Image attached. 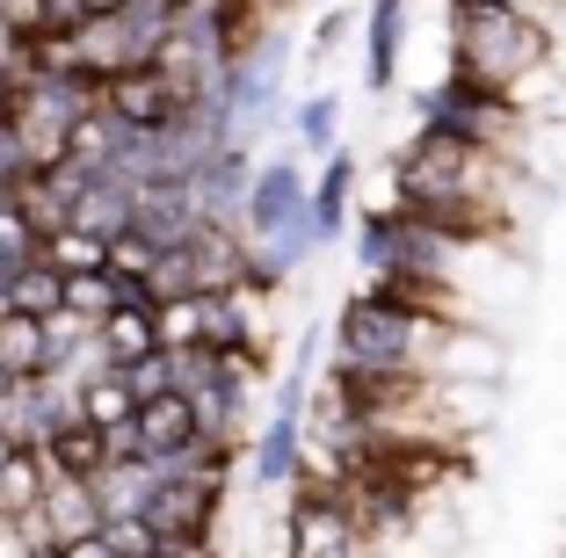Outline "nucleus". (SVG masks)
I'll list each match as a JSON object with an SVG mask.
<instances>
[{
	"label": "nucleus",
	"mask_w": 566,
	"mask_h": 558,
	"mask_svg": "<svg viewBox=\"0 0 566 558\" xmlns=\"http://www.w3.org/2000/svg\"><path fill=\"white\" fill-rule=\"evenodd\" d=\"M254 152L248 146H218L211 160L197 167V203H203V225H240L248 211V189H254Z\"/></svg>",
	"instance_id": "11"
},
{
	"label": "nucleus",
	"mask_w": 566,
	"mask_h": 558,
	"mask_svg": "<svg viewBox=\"0 0 566 558\" xmlns=\"http://www.w3.org/2000/svg\"><path fill=\"white\" fill-rule=\"evenodd\" d=\"M291 508H283V558H378V544L356 529V515L342 508V493L319 472L291 478Z\"/></svg>",
	"instance_id": "7"
},
{
	"label": "nucleus",
	"mask_w": 566,
	"mask_h": 558,
	"mask_svg": "<svg viewBox=\"0 0 566 558\" xmlns=\"http://www.w3.org/2000/svg\"><path fill=\"white\" fill-rule=\"evenodd\" d=\"M73 8H81V22H102V15H124L132 0H73Z\"/></svg>",
	"instance_id": "31"
},
{
	"label": "nucleus",
	"mask_w": 566,
	"mask_h": 558,
	"mask_svg": "<svg viewBox=\"0 0 566 558\" xmlns=\"http://www.w3.org/2000/svg\"><path fill=\"white\" fill-rule=\"evenodd\" d=\"M203 313H211V297H203V291L167 297L160 313H153V327H160V348H167V356H182V348H203Z\"/></svg>",
	"instance_id": "24"
},
{
	"label": "nucleus",
	"mask_w": 566,
	"mask_h": 558,
	"mask_svg": "<svg viewBox=\"0 0 566 558\" xmlns=\"http://www.w3.org/2000/svg\"><path fill=\"white\" fill-rule=\"evenodd\" d=\"M160 8H167V15H189V8H197V0H160Z\"/></svg>",
	"instance_id": "35"
},
{
	"label": "nucleus",
	"mask_w": 566,
	"mask_h": 558,
	"mask_svg": "<svg viewBox=\"0 0 566 558\" xmlns=\"http://www.w3.org/2000/svg\"><path fill=\"white\" fill-rule=\"evenodd\" d=\"M22 558H66V544H44V551H22Z\"/></svg>",
	"instance_id": "34"
},
{
	"label": "nucleus",
	"mask_w": 566,
	"mask_h": 558,
	"mask_svg": "<svg viewBox=\"0 0 566 558\" xmlns=\"http://www.w3.org/2000/svg\"><path fill=\"white\" fill-rule=\"evenodd\" d=\"M160 254H167V246L153 240V232H138V225L109 232V276H124V283H146L153 269H160Z\"/></svg>",
	"instance_id": "26"
},
{
	"label": "nucleus",
	"mask_w": 566,
	"mask_h": 558,
	"mask_svg": "<svg viewBox=\"0 0 566 558\" xmlns=\"http://www.w3.org/2000/svg\"><path fill=\"white\" fill-rule=\"evenodd\" d=\"M153 313H160V305H117V313L95 327V356L109 362V370H132V362L160 356V327H153Z\"/></svg>",
	"instance_id": "15"
},
{
	"label": "nucleus",
	"mask_w": 566,
	"mask_h": 558,
	"mask_svg": "<svg viewBox=\"0 0 566 558\" xmlns=\"http://www.w3.org/2000/svg\"><path fill=\"white\" fill-rule=\"evenodd\" d=\"M73 413H81L87 428H102V435H117V428L138 421V392L124 370H87L81 385H73Z\"/></svg>",
	"instance_id": "16"
},
{
	"label": "nucleus",
	"mask_w": 566,
	"mask_h": 558,
	"mask_svg": "<svg viewBox=\"0 0 566 558\" xmlns=\"http://www.w3.org/2000/svg\"><path fill=\"white\" fill-rule=\"evenodd\" d=\"M291 138L327 160V152L342 146V102H334V95H305L298 109H291Z\"/></svg>",
	"instance_id": "25"
},
{
	"label": "nucleus",
	"mask_w": 566,
	"mask_h": 558,
	"mask_svg": "<svg viewBox=\"0 0 566 558\" xmlns=\"http://www.w3.org/2000/svg\"><path fill=\"white\" fill-rule=\"evenodd\" d=\"M0 370L8 378H51V327L30 313H0Z\"/></svg>",
	"instance_id": "18"
},
{
	"label": "nucleus",
	"mask_w": 566,
	"mask_h": 558,
	"mask_svg": "<svg viewBox=\"0 0 566 558\" xmlns=\"http://www.w3.org/2000/svg\"><path fill=\"white\" fill-rule=\"evenodd\" d=\"M443 44H450V73L494 95H531L545 81V66L559 59V36L545 15L523 8H494V0H443Z\"/></svg>",
	"instance_id": "2"
},
{
	"label": "nucleus",
	"mask_w": 566,
	"mask_h": 558,
	"mask_svg": "<svg viewBox=\"0 0 566 558\" xmlns=\"http://www.w3.org/2000/svg\"><path fill=\"white\" fill-rule=\"evenodd\" d=\"M349 30H356V22H349V8H327V15H319V30H313V51H334Z\"/></svg>",
	"instance_id": "29"
},
{
	"label": "nucleus",
	"mask_w": 566,
	"mask_h": 558,
	"mask_svg": "<svg viewBox=\"0 0 566 558\" xmlns=\"http://www.w3.org/2000/svg\"><path fill=\"white\" fill-rule=\"evenodd\" d=\"M283 73H291V36H269L262 51H248V59H233V66H218L211 81V109H218V131H226V146H254V138L276 124L283 109Z\"/></svg>",
	"instance_id": "6"
},
{
	"label": "nucleus",
	"mask_w": 566,
	"mask_h": 558,
	"mask_svg": "<svg viewBox=\"0 0 566 558\" xmlns=\"http://www.w3.org/2000/svg\"><path fill=\"white\" fill-rule=\"evenodd\" d=\"M327 362H349V370H385V378H450L458 362H480L494 370V348L472 341L465 327H436L415 319L400 305H385L378 291L342 297V313L327 319Z\"/></svg>",
	"instance_id": "1"
},
{
	"label": "nucleus",
	"mask_w": 566,
	"mask_h": 558,
	"mask_svg": "<svg viewBox=\"0 0 566 558\" xmlns=\"http://www.w3.org/2000/svg\"><path fill=\"white\" fill-rule=\"evenodd\" d=\"M415 124L465 138V146H480V152H501V160H516V146H523V102L494 95V87H472V81H458V73L436 81V87H415Z\"/></svg>",
	"instance_id": "5"
},
{
	"label": "nucleus",
	"mask_w": 566,
	"mask_h": 558,
	"mask_svg": "<svg viewBox=\"0 0 566 558\" xmlns=\"http://www.w3.org/2000/svg\"><path fill=\"white\" fill-rule=\"evenodd\" d=\"M356 152L349 146H334L327 160H319V175H313V232H319V246H334L342 232L356 225Z\"/></svg>",
	"instance_id": "12"
},
{
	"label": "nucleus",
	"mask_w": 566,
	"mask_h": 558,
	"mask_svg": "<svg viewBox=\"0 0 566 558\" xmlns=\"http://www.w3.org/2000/svg\"><path fill=\"white\" fill-rule=\"evenodd\" d=\"M132 218H138V189H132V181H117V175H95V181L81 189V203H73V225L95 232V240L124 232Z\"/></svg>",
	"instance_id": "17"
},
{
	"label": "nucleus",
	"mask_w": 566,
	"mask_h": 558,
	"mask_svg": "<svg viewBox=\"0 0 566 558\" xmlns=\"http://www.w3.org/2000/svg\"><path fill=\"white\" fill-rule=\"evenodd\" d=\"M160 558H226V551H218V537H211V544H167Z\"/></svg>",
	"instance_id": "32"
},
{
	"label": "nucleus",
	"mask_w": 566,
	"mask_h": 558,
	"mask_svg": "<svg viewBox=\"0 0 566 558\" xmlns=\"http://www.w3.org/2000/svg\"><path fill=\"white\" fill-rule=\"evenodd\" d=\"M203 102H211V95H203ZM203 102L182 95L160 66H124V73L102 81V116L124 124V131H138V138H167L189 109H203Z\"/></svg>",
	"instance_id": "8"
},
{
	"label": "nucleus",
	"mask_w": 566,
	"mask_h": 558,
	"mask_svg": "<svg viewBox=\"0 0 566 558\" xmlns=\"http://www.w3.org/2000/svg\"><path fill=\"white\" fill-rule=\"evenodd\" d=\"M44 464H51V478H73V486H95L102 472H109V435L102 428H87L81 413H66V421L44 435Z\"/></svg>",
	"instance_id": "14"
},
{
	"label": "nucleus",
	"mask_w": 566,
	"mask_h": 558,
	"mask_svg": "<svg viewBox=\"0 0 566 558\" xmlns=\"http://www.w3.org/2000/svg\"><path fill=\"white\" fill-rule=\"evenodd\" d=\"M66 558H124V551L95 529V537H73V544H66Z\"/></svg>",
	"instance_id": "30"
},
{
	"label": "nucleus",
	"mask_w": 566,
	"mask_h": 558,
	"mask_svg": "<svg viewBox=\"0 0 566 558\" xmlns=\"http://www.w3.org/2000/svg\"><path fill=\"white\" fill-rule=\"evenodd\" d=\"M102 537L117 544L124 558H160V529H153L146 515H117V523H102Z\"/></svg>",
	"instance_id": "28"
},
{
	"label": "nucleus",
	"mask_w": 566,
	"mask_h": 558,
	"mask_svg": "<svg viewBox=\"0 0 566 558\" xmlns=\"http://www.w3.org/2000/svg\"><path fill=\"white\" fill-rule=\"evenodd\" d=\"M146 523L160 529V551L167 544H211L218 523H226V486L160 472V486H153V501H146Z\"/></svg>",
	"instance_id": "9"
},
{
	"label": "nucleus",
	"mask_w": 566,
	"mask_h": 558,
	"mask_svg": "<svg viewBox=\"0 0 566 558\" xmlns=\"http://www.w3.org/2000/svg\"><path fill=\"white\" fill-rule=\"evenodd\" d=\"M494 8H523V15H545L552 22V8H559V0H494Z\"/></svg>",
	"instance_id": "33"
},
{
	"label": "nucleus",
	"mask_w": 566,
	"mask_h": 558,
	"mask_svg": "<svg viewBox=\"0 0 566 558\" xmlns=\"http://www.w3.org/2000/svg\"><path fill=\"white\" fill-rule=\"evenodd\" d=\"M8 450H15V443H8V435H0V464H8Z\"/></svg>",
	"instance_id": "37"
},
{
	"label": "nucleus",
	"mask_w": 566,
	"mask_h": 558,
	"mask_svg": "<svg viewBox=\"0 0 566 558\" xmlns=\"http://www.w3.org/2000/svg\"><path fill=\"white\" fill-rule=\"evenodd\" d=\"M132 428H138V457H146L153 472H175V464L203 443V421H197V399H189V392L138 399V421Z\"/></svg>",
	"instance_id": "10"
},
{
	"label": "nucleus",
	"mask_w": 566,
	"mask_h": 558,
	"mask_svg": "<svg viewBox=\"0 0 566 558\" xmlns=\"http://www.w3.org/2000/svg\"><path fill=\"white\" fill-rule=\"evenodd\" d=\"M30 262H36V232L15 211H0V283H15Z\"/></svg>",
	"instance_id": "27"
},
{
	"label": "nucleus",
	"mask_w": 566,
	"mask_h": 558,
	"mask_svg": "<svg viewBox=\"0 0 566 558\" xmlns=\"http://www.w3.org/2000/svg\"><path fill=\"white\" fill-rule=\"evenodd\" d=\"M8 197H15V181H8V175H0V211H8Z\"/></svg>",
	"instance_id": "36"
},
{
	"label": "nucleus",
	"mask_w": 566,
	"mask_h": 558,
	"mask_svg": "<svg viewBox=\"0 0 566 558\" xmlns=\"http://www.w3.org/2000/svg\"><path fill=\"white\" fill-rule=\"evenodd\" d=\"M313 362H319V319H305L298 348H291V370H283L276 399H269V421L254 428V443H248L254 493H276L305 472V413H313V378H319Z\"/></svg>",
	"instance_id": "4"
},
{
	"label": "nucleus",
	"mask_w": 566,
	"mask_h": 558,
	"mask_svg": "<svg viewBox=\"0 0 566 558\" xmlns=\"http://www.w3.org/2000/svg\"><path fill=\"white\" fill-rule=\"evenodd\" d=\"M385 203H407V211H429V203H509V160L415 124V138L392 146V197Z\"/></svg>",
	"instance_id": "3"
},
{
	"label": "nucleus",
	"mask_w": 566,
	"mask_h": 558,
	"mask_svg": "<svg viewBox=\"0 0 566 558\" xmlns=\"http://www.w3.org/2000/svg\"><path fill=\"white\" fill-rule=\"evenodd\" d=\"M59 305H66V276H59V269H51V262H30V269H22L15 283H8V313L51 319V313H59Z\"/></svg>",
	"instance_id": "23"
},
{
	"label": "nucleus",
	"mask_w": 566,
	"mask_h": 558,
	"mask_svg": "<svg viewBox=\"0 0 566 558\" xmlns=\"http://www.w3.org/2000/svg\"><path fill=\"white\" fill-rule=\"evenodd\" d=\"M36 262H51L59 276H87V269H109V240H95V232H81V225H59L36 246Z\"/></svg>",
	"instance_id": "21"
},
{
	"label": "nucleus",
	"mask_w": 566,
	"mask_h": 558,
	"mask_svg": "<svg viewBox=\"0 0 566 558\" xmlns=\"http://www.w3.org/2000/svg\"><path fill=\"white\" fill-rule=\"evenodd\" d=\"M400 51H407V0H370L364 8V87L370 95H392Z\"/></svg>",
	"instance_id": "13"
},
{
	"label": "nucleus",
	"mask_w": 566,
	"mask_h": 558,
	"mask_svg": "<svg viewBox=\"0 0 566 558\" xmlns=\"http://www.w3.org/2000/svg\"><path fill=\"white\" fill-rule=\"evenodd\" d=\"M124 305V276H109V269H87V276H66V305L59 313L87 319V327H102V319Z\"/></svg>",
	"instance_id": "22"
},
{
	"label": "nucleus",
	"mask_w": 566,
	"mask_h": 558,
	"mask_svg": "<svg viewBox=\"0 0 566 558\" xmlns=\"http://www.w3.org/2000/svg\"><path fill=\"white\" fill-rule=\"evenodd\" d=\"M44 515H51V537H59V544L95 537V529H102V501H95V486H73V478H51Z\"/></svg>",
	"instance_id": "20"
},
{
	"label": "nucleus",
	"mask_w": 566,
	"mask_h": 558,
	"mask_svg": "<svg viewBox=\"0 0 566 558\" xmlns=\"http://www.w3.org/2000/svg\"><path fill=\"white\" fill-rule=\"evenodd\" d=\"M44 493H51L44 450H8V464H0V523H22L30 508H44Z\"/></svg>",
	"instance_id": "19"
}]
</instances>
